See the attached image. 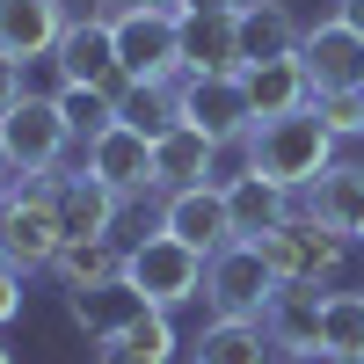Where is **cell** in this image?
<instances>
[{
    "label": "cell",
    "instance_id": "1",
    "mask_svg": "<svg viewBox=\"0 0 364 364\" xmlns=\"http://www.w3.org/2000/svg\"><path fill=\"white\" fill-rule=\"evenodd\" d=\"M240 161H248V175H262V182H277V190H314V182L336 168V132L314 117V102L306 109H291V117H262V124L240 139Z\"/></svg>",
    "mask_w": 364,
    "mask_h": 364
},
{
    "label": "cell",
    "instance_id": "2",
    "mask_svg": "<svg viewBox=\"0 0 364 364\" xmlns=\"http://www.w3.org/2000/svg\"><path fill=\"white\" fill-rule=\"evenodd\" d=\"M58 248H66V226H58V211H51L44 175L8 182V190H0V255H8L22 277H44L58 262Z\"/></svg>",
    "mask_w": 364,
    "mask_h": 364
},
{
    "label": "cell",
    "instance_id": "3",
    "mask_svg": "<svg viewBox=\"0 0 364 364\" xmlns=\"http://www.w3.org/2000/svg\"><path fill=\"white\" fill-rule=\"evenodd\" d=\"M269 291H277V269H269L262 240H226L219 255H204V306H211V321H262Z\"/></svg>",
    "mask_w": 364,
    "mask_h": 364
},
{
    "label": "cell",
    "instance_id": "4",
    "mask_svg": "<svg viewBox=\"0 0 364 364\" xmlns=\"http://www.w3.org/2000/svg\"><path fill=\"white\" fill-rule=\"evenodd\" d=\"M124 277L154 299L161 314H175V306H190V299H204V255L154 226V233L124 240Z\"/></svg>",
    "mask_w": 364,
    "mask_h": 364
},
{
    "label": "cell",
    "instance_id": "5",
    "mask_svg": "<svg viewBox=\"0 0 364 364\" xmlns=\"http://www.w3.org/2000/svg\"><path fill=\"white\" fill-rule=\"evenodd\" d=\"M262 255H269V269H277V284H336L343 262H350V233L291 211V219L262 240Z\"/></svg>",
    "mask_w": 364,
    "mask_h": 364
},
{
    "label": "cell",
    "instance_id": "6",
    "mask_svg": "<svg viewBox=\"0 0 364 364\" xmlns=\"http://www.w3.org/2000/svg\"><path fill=\"white\" fill-rule=\"evenodd\" d=\"M109 37H117V66H124V80H168V73H182V8L109 15Z\"/></svg>",
    "mask_w": 364,
    "mask_h": 364
},
{
    "label": "cell",
    "instance_id": "7",
    "mask_svg": "<svg viewBox=\"0 0 364 364\" xmlns=\"http://www.w3.org/2000/svg\"><path fill=\"white\" fill-rule=\"evenodd\" d=\"M182 124L204 132L211 146H240L255 132V102L248 87H240V73H182Z\"/></svg>",
    "mask_w": 364,
    "mask_h": 364
},
{
    "label": "cell",
    "instance_id": "8",
    "mask_svg": "<svg viewBox=\"0 0 364 364\" xmlns=\"http://www.w3.org/2000/svg\"><path fill=\"white\" fill-rule=\"evenodd\" d=\"M0 146H8L15 175H58V161H66V117H58V95H22L8 117H0Z\"/></svg>",
    "mask_w": 364,
    "mask_h": 364
},
{
    "label": "cell",
    "instance_id": "9",
    "mask_svg": "<svg viewBox=\"0 0 364 364\" xmlns=\"http://www.w3.org/2000/svg\"><path fill=\"white\" fill-rule=\"evenodd\" d=\"M44 190H51V211H58V226H66V240H117V219H124V204H132V197H117L102 175H87V161L44 175Z\"/></svg>",
    "mask_w": 364,
    "mask_h": 364
},
{
    "label": "cell",
    "instance_id": "10",
    "mask_svg": "<svg viewBox=\"0 0 364 364\" xmlns=\"http://www.w3.org/2000/svg\"><path fill=\"white\" fill-rule=\"evenodd\" d=\"M51 58H58V87H117V95H124V66H117L109 15H73Z\"/></svg>",
    "mask_w": 364,
    "mask_h": 364
},
{
    "label": "cell",
    "instance_id": "11",
    "mask_svg": "<svg viewBox=\"0 0 364 364\" xmlns=\"http://www.w3.org/2000/svg\"><path fill=\"white\" fill-rule=\"evenodd\" d=\"M161 233H175L182 248L219 255L233 240V211H226V182H197V190H168L161 197Z\"/></svg>",
    "mask_w": 364,
    "mask_h": 364
},
{
    "label": "cell",
    "instance_id": "12",
    "mask_svg": "<svg viewBox=\"0 0 364 364\" xmlns=\"http://www.w3.org/2000/svg\"><path fill=\"white\" fill-rule=\"evenodd\" d=\"M80 161H87V175H102L117 197H154V139L132 132L124 117H117L95 146H80Z\"/></svg>",
    "mask_w": 364,
    "mask_h": 364
},
{
    "label": "cell",
    "instance_id": "13",
    "mask_svg": "<svg viewBox=\"0 0 364 364\" xmlns=\"http://www.w3.org/2000/svg\"><path fill=\"white\" fill-rule=\"evenodd\" d=\"M233 29H240V73L248 66H269V58H291L306 22L291 15V0H240L233 8Z\"/></svg>",
    "mask_w": 364,
    "mask_h": 364
},
{
    "label": "cell",
    "instance_id": "14",
    "mask_svg": "<svg viewBox=\"0 0 364 364\" xmlns=\"http://www.w3.org/2000/svg\"><path fill=\"white\" fill-rule=\"evenodd\" d=\"M299 58H306L314 87H364V37L328 15V22H306V37H299Z\"/></svg>",
    "mask_w": 364,
    "mask_h": 364
},
{
    "label": "cell",
    "instance_id": "15",
    "mask_svg": "<svg viewBox=\"0 0 364 364\" xmlns=\"http://www.w3.org/2000/svg\"><path fill=\"white\" fill-rule=\"evenodd\" d=\"M66 314H73V328H80L87 343H117L139 314H154V299H146L132 277H109L95 291H66Z\"/></svg>",
    "mask_w": 364,
    "mask_h": 364
},
{
    "label": "cell",
    "instance_id": "16",
    "mask_svg": "<svg viewBox=\"0 0 364 364\" xmlns=\"http://www.w3.org/2000/svg\"><path fill=\"white\" fill-rule=\"evenodd\" d=\"M262 336L284 357H321V284H277L262 306Z\"/></svg>",
    "mask_w": 364,
    "mask_h": 364
},
{
    "label": "cell",
    "instance_id": "17",
    "mask_svg": "<svg viewBox=\"0 0 364 364\" xmlns=\"http://www.w3.org/2000/svg\"><path fill=\"white\" fill-rule=\"evenodd\" d=\"M182 73H240L233 8H182Z\"/></svg>",
    "mask_w": 364,
    "mask_h": 364
},
{
    "label": "cell",
    "instance_id": "18",
    "mask_svg": "<svg viewBox=\"0 0 364 364\" xmlns=\"http://www.w3.org/2000/svg\"><path fill=\"white\" fill-rule=\"evenodd\" d=\"M66 0H0V51L8 58H51L66 37Z\"/></svg>",
    "mask_w": 364,
    "mask_h": 364
},
{
    "label": "cell",
    "instance_id": "19",
    "mask_svg": "<svg viewBox=\"0 0 364 364\" xmlns=\"http://www.w3.org/2000/svg\"><path fill=\"white\" fill-rule=\"evenodd\" d=\"M226 211H233V240H269L284 219H291V190H277V182H262V175H226Z\"/></svg>",
    "mask_w": 364,
    "mask_h": 364
},
{
    "label": "cell",
    "instance_id": "20",
    "mask_svg": "<svg viewBox=\"0 0 364 364\" xmlns=\"http://www.w3.org/2000/svg\"><path fill=\"white\" fill-rule=\"evenodd\" d=\"M211 161H219V146H211L204 132H190V124L161 132V139H154V197L197 190V182H219V175H211Z\"/></svg>",
    "mask_w": 364,
    "mask_h": 364
},
{
    "label": "cell",
    "instance_id": "21",
    "mask_svg": "<svg viewBox=\"0 0 364 364\" xmlns=\"http://www.w3.org/2000/svg\"><path fill=\"white\" fill-rule=\"evenodd\" d=\"M240 87H248V102H255V124H262V117H291V109L314 102V73H306L299 51L291 58H269V66H248Z\"/></svg>",
    "mask_w": 364,
    "mask_h": 364
},
{
    "label": "cell",
    "instance_id": "22",
    "mask_svg": "<svg viewBox=\"0 0 364 364\" xmlns=\"http://www.w3.org/2000/svg\"><path fill=\"white\" fill-rule=\"evenodd\" d=\"M299 197H306V204H299L306 219H321V226H336V233L357 240V226H364V168L357 161H336L314 190H299Z\"/></svg>",
    "mask_w": 364,
    "mask_h": 364
},
{
    "label": "cell",
    "instance_id": "23",
    "mask_svg": "<svg viewBox=\"0 0 364 364\" xmlns=\"http://www.w3.org/2000/svg\"><path fill=\"white\" fill-rule=\"evenodd\" d=\"M117 117H124L132 132H146V139L175 132V124H182V73H168V80H124Z\"/></svg>",
    "mask_w": 364,
    "mask_h": 364
},
{
    "label": "cell",
    "instance_id": "24",
    "mask_svg": "<svg viewBox=\"0 0 364 364\" xmlns=\"http://www.w3.org/2000/svg\"><path fill=\"white\" fill-rule=\"evenodd\" d=\"M321 357L328 364H364V291H328L321 299Z\"/></svg>",
    "mask_w": 364,
    "mask_h": 364
},
{
    "label": "cell",
    "instance_id": "25",
    "mask_svg": "<svg viewBox=\"0 0 364 364\" xmlns=\"http://www.w3.org/2000/svg\"><path fill=\"white\" fill-rule=\"evenodd\" d=\"M51 277L66 291H95L109 277H124V248H117V240H66L58 262H51Z\"/></svg>",
    "mask_w": 364,
    "mask_h": 364
},
{
    "label": "cell",
    "instance_id": "26",
    "mask_svg": "<svg viewBox=\"0 0 364 364\" xmlns=\"http://www.w3.org/2000/svg\"><path fill=\"white\" fill-rule=\"evenodd\" d=\"M175 350H182L175 343V321L154 306V314H139L117 343H102V364H175Z\"/></svg>",
    "mask_w": 364,
    "mask_h": 364
},
{
    "label": "cell",
    "instance_id": "27",
    "mask_svg": "<svg viewBox=\"0 0 364 364\" xmlns=\"http://www.w3.org/2000/svg\"><path fill=\"white\" fill-rule=\"evenodd\" d=\"M277 350H269L262 321H211L197 336V364H269Z\"/></svg>",
    "mask_w": 364,
    "mask_h": 364
},
{
    "label": "cell",
    "instance_id": "28",
    "mask_svg": "<svg viewBox=\"0 0 364 364\" xmlns=\"http://www.w3.org/2000/svg\"><path fill=\"white\" fill-rule=\"evenodd\" d=\"M58 117H66L73 146H95L117 124V87H58Z\"/></svg>",
    "mask_w": 364,
    "mask_h": 364
},
{
    "label": "cell",
    "instance_id": "29",
    "mask_svg": "<svg viewBox=\"0 0 364 364\" xmlns=\"http://www.w3.org/2000/svg\"><path fill=\"white\" fill-rule=\"evenodd\" d=\"M314 117L343 139H364V87H314Z\"/></svg>",
    "mask_w": 364,
    "mask_h": 364
},
{
    "label": "cell",
    "instance_id": "30",
    "mask_svg": "<svg viewBox=\"0 0 364 364\" xmlns=\"http://www.w3.org/2000/svg\"><path fill=\"white\" fill-rule=\"evenodd\" d=\"M22 299H29V291H22V269L0 255V328H8V321H22Z\"/></svg>",
    "mask_w": 364,
    "mask_h": 364
},
{
    "label": "cell",
    "instance_id": "31",
    "mask_svg": "<svg viewBox=\"0 0 364 364\" xmlns=\"http://www.w3.org/2000/svg\"><path fill=\"white\" fill-rule=\"evenodd\" d=\"M22 95H29V80H22V58H8V51H0V117H8Z\"/></svg>",
    "mask_w": 364,
    "mask_h": 364
},
{
    "label": "cell",
    "instance_id": "32",
    "mask_svg": "<svg viewBox=\"0 0 364 364\" xmlns=\"http://www.w3.org/2000/svg\"><path fill=\"white\" fill-rule=\"evenodd\" d=\"M132 8H182V0H102V15H132Z\"/></svg>",
    "mask_w": 364,
    "mask_h": 364
},
{
    "label": "cell",
    "instance_id": "33",
    "mask_svg": "<svg viewBox=\"0 0 364 364\" xmlns=\"http://www.w3.org/2000/svg\"><path fill=\"white\" fill-rule=\"evenodd\" d=\"M336 15H343V22L357 29V37H364V0H343V8H336Z\"/></svg>",
    "mask_w": 364,
    "mask_h": 364
},
{
    "label": "cell",
    "instance_id": "34",
    "mask_svg": "<svg viewBox=\"0 0 364 364\" xmlns=\"http://www.w3.org/2000/svg\"><path fill=\"white\" fill-rule=\"evenodd\" d=\"M8 182H22V175H15V161H8V146H0V190H8Z\"/></svg>",
    "mask_w": 364,
    "mask_h": 364
},
{
    "label": "cell",
    "instance_id": "35",
    "mask_svg": "<svg viewBox=\"0 0 364 364\" xmlns=\"http://www.w3.org/2000/svg\"><path fill=\"white\" fill-rule=\"evenodd\" d=\"M182 8H240V0H182Z\"/></svg>",
    "mask_w": 364,
    "mask_h": 364
},
{
    "label": "cell",
    "instance_id": "36",
    "mask_svg": "<svg viewBox=\"0 0 364 364\" xmlns=\"http://www.w3.org/2000/svg\"><path fill=\"white\" fill-rule=\"evenodd\" d=\"M269 364H306V357H284V350H277V357H269Z\"/></svg>",
    "mask_w": 364,
    "mask_h": 364
},
{
    "label": "cell",
    "instance_id": "37",
    "mask_svg": "<svg viewBox=\"0 0 364 364\" xmlns=\"http://www.w3.org/2000/svg\"><path fill=\"white\" fill-rule=\"evenodd\" d=\"M0 364H15V350H8V343H0Z\"/></svg>",
    "mask_w": 364,
    "mask_h": 364
},
{
    "label": "cell",
    "instance_id": "38",
    "mask_svg": "<svg viewBox=\"0 0 364 364\" xmlns=\"http://www.w3.org/2000/svg\"><path fill=\"white\" fill-rule=\"evenodd\" d=\"M357 240H364V226H357Z\"/></svg>",
    "mask_w": 364,
    "mask_h": 364
}]
</instances>
